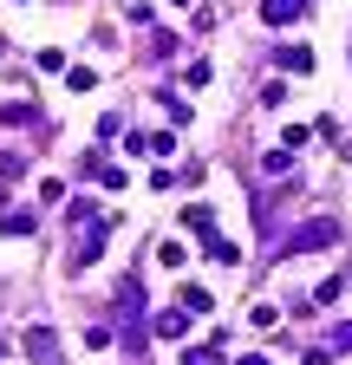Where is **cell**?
Listing matches in <instances>:
<instances>
[{"label": "cell", "mask_w": 352, "mask_h": 365, "mask_svg": "<svg viewBox=\"0 0 352 365\" xmlns=\"http://www.w3.org/2000/svg\"><path fill=\"white\" fill-rule=\"evenodd\" d=\"M339 242V222H306V228H294L287 242H274V261H294V255H320V248H333Z\"/></svg>", "instance_id": "cell-1"}, {"label": "cell", "mask_w": 352, "mask_h": 365, "mask_svg": "<svg viewBox=\"0 0 352 365\" xmlns=\"http://www.w3.org/2000/svg\"><path fill=\"white\" fill-rule=\"evenodd\" d=\"M118 313H124V346L144 352V287H138V281L118 287Z\"/></svg>", "instance_id": "cell-2"}, {"label": "cell", "mask_w": 352, "mask_h": 365, "mask_svg": "<svg viewBox=\"0 0 352 365\" xmlns=\"http://www.w3.org/2000/svg\"><path fill=\"white\" fill-rule=\"evenodd\" d=\"M118 235V222H92V228H85V242L72 248V274H85V267H92L98 255H105V242Z\"/></svg>", "instance_id": "cell-3"}, {"label": "cell", "mask_w": 352, "mask_h": 365, "mask_svg": "<svg viewBox=\"0 0 352 365\" xmlns=\"http://www.w3.org/2000/svg\"><path fill=\"white\" fill-rule=\"evenodd\" d=\"M20 346H26V359H33V365H59V333H53V327H26V333H20Z\"/></svg>", "instance_id": "cell-4"}, {"label": "cell", "mask_w": 352, "mask_h": 365, "mask_svg": "<svg viewBox=\"0 0 352 365\" xmlns=\"http://www.w3.org/2000/svg\"><path fill=\"white\" fill-rule=\"evenodd\" d=\"M306 7H314V0H261V20H268V26H294Z\"/></svg>", "instance_id": "cell-5"}, {"label": "cell", "mask_w": 352, "mask_h": 365, "mask_svg": "<svg viewBox=\"0 0 352 365\" xmlns=\"http://www.w3.org/2000/svg\"><path fill=\"white\" fill-rule=\"evenodd\" d=\"M33 228H39V215H33V209H7V215H0V235H7V242L33 235Z\"/></svg>", "instance_id": "cell-6"}, {"label": "cell", "mask_w": 352, "mask_h": 365, "mask_svg": "<svg viewBox=\"0 0 352 365\" xmlns=\"http://www.w3.org/2000/svg\"><path fill=\"white\" fill-rule=\"evenodd\" d=\"M157 339H190V313H183V307L157 313Z\"/></svg>", "instance_id": "cell-7"}, {"label": "cell", "mask_w": 352, "mask_h": 365, "mask_svg": "<svg viewBox=\"0 0 352 365\" xmlns=\"http://www.w3.org/2000/svg\"><path fill=\"white\" fill-rule=\"evenodd\" d=\"M202 235H209V228H202ZM202 248H209V261H229V267L242 261V248H235V242H222V235H209Z\"/></svg>", "instance_id": "cell-8"}, {"label": "cell", "mask_w": 352, "mask_h": 365, "mask_svg": "<svg viewBox=\"0 0 352 365\" xmlns=\"http://www.w3.org/2000/svg\"><path fill=\"white\" fill-rule=\"evenodd\" d=\"M183 365H229V359H222V346H190Z\"/></svg>", "instance_id": "cell-9"}, {"label": "cell", "mask_w": 352, "mask_h": 365, "mask_svg": "<svg viewBox=\"0 0 352 365\" xmlns=\"http://www.w3.org/2000/svg\"><path fill=\"white\" fill-rule=\"evenodd\" d=\"M209 307H215L209 287H183V313H209Z\"/></svg>", "instance_id": "cell-10"}, {"label": "cell", "mask_w": 352, "mask_h": 365, "mask_svg": "<svg viewBox=\"0 0 352 365\" xmlns=\"http://www.w3.org/2000/svg\"><path fill=\"white\" fill-rule=\"evenodd\" d=\"M281 66H287V72H306V66H314V53H306V46H287Z\"/></svg>", "instance_id": "cell-11"}, {"label": "cell", "mask_w": 352, "mask_h": 365, "mask_svg": "<svg viewBox=\"0 0 352 365\" xmlns=\"http://www.w3.org/2000/svg\"><path fill=\"white\" fill-rule=\"evenodd\" d=\"M339 294H346V281H339V274H333V281H320V287H314V300H320V307H333Z\"/></svg>", "instance_id": "cell-12"}, {"label": "cell", "mask_w": 352, "mask_h": 365, "mask_svg": "<svg viewBox=\"0 0 352 365\" xmlns=\"http://www.w3.org/2000/svg\"><path fill=\"white\" fill-rule=\"evenodd\" d=\"M66 85H72V91H92V85H98V72H92V66H72V78H66Z\"/></svg>", "instance_id": "cell-13"}, {"label": "cell", "mask_w": 352, "mask_h": 365, "mask_svg": "<svg viewBox=\"0 0 352 365\" xmlns=\"http://www.w3.org/2000/svg\"><path fill=\"white\" fill-rule=\"evenodd\" d=\"M183 222H190V228H215V215H209L202 202H190V209H183Z\"/></svg>", "instance_id": "cell-14"}, {"label": "cell", "mask_w": 352, "mask_h": 365, "mask_svg": "<svg viewBox=\"0 0 352 365\" xmlns=\"http://www.w3.org/2000/svg\"><path fill=\"white\" fill-rule=\"evenodd\" d=\"M26 163H20V150H0V176H20Z\"/></svg>", "instance_id": "cell-15"}, {"label": "cell", "mask_w": 352, "mask_h": 365, "mask_svg": "<svg viewBox=\"0 0 352 365\" xmlns=\"http://www.w3.org/2000/svg\"><path fill=\"white\" fill-rule=\"evenodd\" d=\"M333 352H352V319H346V327H333Z\"/></svg>", "instance_id": "cell-16"}, {"label": "cell", "mask_w": 352, "mask_h": 365, "mask_svg": "<svg viewBox=\"0 0 352 365\" xmlns=\"http://www.w3.org/2000/svg\"><path fill=\"white\" fill-rule=\"evenodd\" d=\"M229 365H274V359H261V352H248V359H229Z\"/></svg>", "instance_id": "cell-17"}, {"label": "cell", "mask_w": 352, "mask_h": 365, "mask_svg": "<svg viewBox=\"0 0 352 365\" xmlns=\"http://www.w3.org/2000/svg\"><path fill=\"white\" fill-rule=\"evenodd\" d=\"M170 7H196V0H170Z\"/></svg>", "instance_id": "cell-18"}, {"label": "cell", "mask_w": 352, "mask_h": 365, "mask_svg": "<svg viewBox=\"0 0 352 365\" xmlns=\"http://www.w3.org/2000/svg\"><path fill=\"white\" fill-rule=\"evenodd\" d=\"M0 359H7V339H0Z\"/></svg>", "instance_id": "cell-19"}]
</instances>
